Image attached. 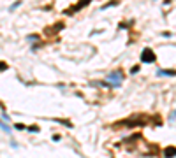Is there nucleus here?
<instances>
[{"label":"nucleus","mask_w":176,"mask_h":158,"mask_svg":"<svg viewBox=\"0 0 176 158\" xmlns=\"http://www.w3.org/2000/svg\"><path fill=\"white\" fill-rule=\"evenodd\" d=\"M19 4H21V2H19V0H18V2H14V4H12V5H11V9H9V11H14V7H18V5H19Z\"/></svg>","instance_id":"obj_3"},{"label":"nucleus","mask_w":176,"mask_h":158,"mask_svg":"<svg viewBox=\"0 0 176 158\" xmlns=\"http://www.w3.org/2000/svg\"><path fill=\"white\" fill-rule=\"evenodd\" d=\"M174 116H176V112H174V114H173V118H174Z\"/></svg>","instance_id":"obj_4"},{"label":"nucleus","mask_w":176,"mask_h":158,"mask_svg":"<svg viewBox=\"0 0 176 158\" xmlns=\"http://www.w3.org/2000/svg\"><path fill=\"white\" fill-rule=\"evenodd\" d=\"M141 58H143V62H153V60H155V56H153V53L150 49H144Z\"/></svg>","instance_id":"obj_1"},{"label":"nucleus","mask_w":176,"mask_h":158,"mask_svg":"<svg viewBox=\"0 0 176 158\" xmlns=\"http://www.w3.org/2000/svg\"><path fill=\"white\" fill-rule=\"evenodd\" d=\"M157 74L159 76H176V72H173V70H159Z\"/></svg>","instance_id":"obj_2"}]
</instances>
